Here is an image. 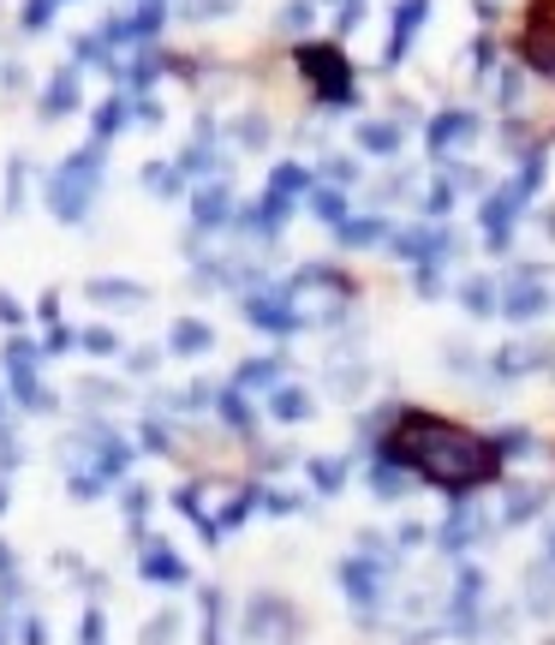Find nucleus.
<instances>
[{
    "mask_svg": "<svg viewBox=\"0 0 555 645\" xmlns=\"http://www.w3.org/2000/svg\"><path fill=\"white\" fill-rule=\"evenodd\" d=\"M383 454L395 466H407L412 478H424V485H443L454 497H466V490L490 485V478L502 473V454L496 442L472 437V430H460L454 419H436V413H395V430H388Z\"/></svg>",
    "mask_w": 555,
    "mask_h": 645,
    "instance_id": "f257e3e1",
    "label": "nucleus"
},
{
    "mask_svg": "<svg viewBox=\"0 0 555 645\" xmlns=\"http://www.w3.org/2000/svg\"><path fill=\"white\" fill-rule=\"evenodd\" d=\"M96 186H102V156H96V144H84L55 168V180H48V210H55L60 222H84V210L96 204Z\"/></svg>",
    "mask_w": 555,
    "mask_h": 645,
    "instance_id": "f03ea898",
    "label": "nucleus"
},
{
    "mask_svg": "<svg viewBox=\"0 0 555 645\" xmlns=\"http://www.w3.org/2000/svg\"><path fill=\"white\" fill-rule=\"evenodd\" d=\"M299 79L317 91V103L323 108H352L359 96H352V67L335 55V48H323V43H311V48H299Z\"/></svg>",
    "mask_w": 555,
    "mask_h": 645,
    "instance_id": "7ed1b4c3",
    "label": "nucleus"
},
{
    "mask_svg": "<svg viewBox=\"0 0 555 645\" xmlns=\"http://www.w3.org/2000/svg\"><path fill=\"white\" fill-rule=\"evenodd\" d=\"M520 198H526V186L514 180V186H502V192L484 204V239H490V246H508V227H514V215H520Z\"/></svg>",
    "mask_w": 555,
    "mask_h": 645,
    "instance_id": "20e7f679",
    "label": "nucleus"
},
{
    "mask_svg": "<svg viewBox=\"0 0 555 645\" xmlns=\"http://www.w3.org/2000/svg\"><path fill=\"white\" fill-rule=\"evenodd\" d=\"M79 60L72 67H60L55 79H48V91H43V120H60V114H72L79 108V96H84V79H79Z\"/></svg>",
    "mask_w": 555,
    "mask_h": 645,
    "instance_id": "39448f33",
    "label": "nucleus"
},
{
    "mask_svg": "<svg viewBox=\"0 0 555 645\" xmlns=\"http://www.w3.org/2000/svg\"><path fill=\"white\" fill-rule=\"evenodd\" d=\"M424 7H431V0H400L395 7V24H388V67L412 48V36H419V24H424Z\"/></svg>",
    "mask_w": 555,
    "mask_h": 645,
    "instance_id": "423d86ee",
    "label": "nucleus"
},
{
    "mask_svg": "<svg viewBox=\"0 0 555 645\" xmlns=\"http://www.w3.org/2000/svg\"><path fill=\"white\" fill-rule=\"evenodd\" d=\"M478 132V120L472 114H443V120H431V156H454V144H466V138Z\"/></svg>",
    "mask_w": 555,
    "mask_h": 645,
    "instance_id": "0eeeda50",
    "label": "nucleus"
},
{
    "mask_svg": "<svg viewBox=\"0 0 555 645\" xmlns=\"http://www.w3.org/2000/svg\"><path fill=\"white\" fill-rule=\"evenodd\" d=\"M352 138H359L364 156H400V126L395 120H364Z\"/></svg>",
    "mask_w": 555,
    "mask_h": 645,
    "instance_id": "6e6552de",
    "label": "nucleus"
},
{
    "mask_svg": "<svg viewBox=\"0 0 555 645\" xmlns=\"http://www.w3.org/2000/svg\"><path fill=\"white\" fill-rule=\"evenodd\" d=\"M192 215L204 227H221L227 215H233V198H227V186H197L192 192Z\"/></svg>",
    "mask_w": 555,
    "mask_h": 645,
    "instance_id": "1a4fd4ad",
    "label": "nucleus"
},
{
    "mask_svg": "<svg viewBox=\"0 0 555 645\" xmlns=\"http://www.w3.org/2000/svg\"><path fill=\"white\" fill-rule=\"evenodd\" d=\"M245 318H251V323H263V329H299V318L281 306V294H257V299H245Z\"/></svg>",
    "mask_w": 555,
    "mask_h": 645,
    "instance_id": "9d476101",
    "label": "nucleus"
},
{
    "mask_svg": "<svg viewBox=\"0 0 555 645\" xmlns=\"http://www.w3.org/2000/svg\"><path fill=\"white\" fill-rule=\"evenodd\" d=\"M376 580H383V574H376L371 562H347V568H340V586H347L359 604H376Z\"/></svg>",
    "mask_w": 555,
    "mask_h": 645,
    "instance_id": "9b49d317",
    "label": "nucleus"
},
{
    "mask_svg": "<svg viewBox=\"0 0 555 645\" xmlns=\"http://www.w3.org/2000/svg\"><path fill=\"white\" fill-rule=\"evenodd\" d=\"M173 353H204L209 347V341H216V335H209V323H197V318H180V323H173Z\"/></svg>",
    "mask_w": 555,
    "mask_h": 645,
    "instance_id": "f8f14e48",
    "label": "nucleus"
},
{
    "mask_svg": "<svg viewBox=\"0 0 555 645\" xmlns=\"http://www.w3.org/2000/svg\"><path fill=\"white\" fill-rule=\"evenodd\" d=\"M460 299H466V311H472V318H490V311H502L496 282H484V275H478V282H466V287H460Z\"/></svg>",
    "mask_w": 555,
    "mask_h": 645,
    "instance_id": "ddd939ff",
    "label": "nucleus"
},
{
    "mask_svg": "<svg viewBox=\"0 0 555 645\" xmlns=\"http://www.w3.org/2000/svg\"><path fill=\"white\" fill-rule=\"evenodd\" d=\"M144 574L149 580H185V568H180V556H173L168 544H149V550H144Z\"/></svg>",
    "mask_w": 555,
    "mask_h": 645,
    "instance_id": "4468645a",
    "label": "nucleus"
},
{
    "mask_svg": "<svg viewBox=\"0 0 555 645\" xmlns=\"http://www.w3.org/2000/svg\"><path fill=\"white\" fill-rule=\"evenodd\" d=\"M544 306H550V299H544V287L520 282V287H514V299H508V306H502V311H508V318H538V311H544Z\"/></svg>",
    "mask_w": 555,
    "mask_h": 645,
    "instance_id": "2eb2a0df",
    "label": "nucleus"
},
{
    "mask_svg": "<svg viewBox=\"0 0 555 645\" xmlns=\"http://www.w3.org/2000/svg\"><path fill=\"white\" fill-rule=\"evenodd\" d=\"M376 497H407V466H395V461H388V454H383V461H376Z\"/></svg>",
    "mask_w": 555,
    "mask_h": 645,
    "instance_id": "dca6fc26",
    "label": "nucleus"
},
{
    "mask_svg": "<svg viewBox=\"0 0 555 645\" xmlns=\"http://www.w3.org/2000/svg\"><path fill=\"white\" fill-rule=\"evenodd\" d=\"M125 108H132V103H125V96H108V103L96 108V138H113V132H120V126L132 120V114H125Z\"/></svg>",
    "mask_w": 555,
    "mask_h": 645,
    "instance_id": "f3484780",
    "label": "nucleus"
},
{
    "mask_svg": "<svg viewBox=\"0 0 555 645\" xmlns=\"http://www.w3.org/2000/svg\"><path fill=\"white\" fill-rule=\"evenodd\" d=\"M311 210L323 215V222H347V192H335V186H323V192H311Z\"/></svg>",
    "mask_w": 555,
    "mask_h": 645,
    "instance_id": "a211bd4d",
    "label": "nucleus"
},
{
    "mask_svg": "<svg viewBox=\"0 0 555 645\" xmlns=\"http://www.w3.org/2000/svg\"><path fill=\"white\" fill-rule=\"evenodd\" d=\"M388 227L383 222H340V246H376Z\"/></svg>",
    "mask_w": 555,
    "mask_h": 645,
    "instance_id": "6ab92c4d",
    "label": "nucleus"
},
{
    "mask_svg": "<svg viewBox=\"0 0 555 645\" xmlns=\"http://www.w3.org/2000/svg\"><path fill=\"white\" fill-rule=\"evenodd\" d=\"M144 186H149V192H161V198H173V192L185 186V174H180V168H156V162H149V168H144Z\"/></svg>",
    "mask_w": 555,
    "mask_h": 645,
    "instance_id": "aec40b11",
    "label": "nucleus"
},
{
    "mask_svg": "<svg viewBox=\"0 0 555 645\" xmlns=\"http://www.w3.org/2000/svg\"><path fill=\"white\" fill-rule=\"evenodd\" d=\"M275 413H281V419H305L311 401L299 395V389H275Z\"/></svg>",
    "mask_w": 555,
    "mask_h": 645,
    "instance_id": "412c9836",
    "label": "nucleus"
},
{
    "mask_svg": "<svg viewBox=\"0 0 555 645\" xmlns=\"http://www.w3.org/2000/svg\"><path fill=\"white\" fill-rule=\"evenodd\" d=\"M311 12H317L311 0H287V7H281V24H287V31H305V24H311Z\"/></svg>",
    "mask_w": 555,
    "mask_h": 645,
    "instance_id": "4be33fe9",
    "label": "nucleus"
},
{
    "mask_svg": "<svg viewBox=\"0 0 555 645\" xmlns=\"http://www.w3.org/2000/svg\"><path fill=\"white\" fill-rule=\"evenodd\" d=\"M156 72H161V55H156V48H144V55H137V67H132V84H149Z\"/></svg>",
    "mask_w": 555,
    "mask_h": 645,
    "instance_id": "5701e85b",
    "label": "nucleus"
},
{
    "mask_svg": "<svg viewBox=\"0 0 555 645\" xmlns=\"http://www.w3.org/2000/svg\"><path fill=\"white\" fill-rule=\"evenodd\" d=\"M311 478H317L323 490H335L340 478H347V466H340V461H317V466H311Z\"/></svg>",
    "mask_w": 555,
    "mask_h": 645,
    "instance_id": "b1692460",
    "label": "nucleus"
},
{
    "mask_svg": "<svg viewBox=\"0 0 555 645\" xmlns=\"http://www.w3.org/2000/svg\"><path fill=\"white\" fill-rule=\"evenodd\" d=\"M359 19H364V0H340V12H335L340 31H359Z\"/></svg>",
    "mask_w": 555,
    "mask_h": 645,
    "instance_id": "393cba45",
    "label": "nucleus"
},
{
    "mask_svg": "<svg viewBox=\"0 0 555 645\" xmlns=\"http://www.w3.org/2000/svg\"><path fill=\"white\" fill-rule=\"evenodd\" d=\"M221 7H233V0H185V19H216Z\"/></svg>",
    "mask_w": 555,
    "mask_h": 645,
    "instance_id": "a878e982",
    "label": "nucleus"
},
{
    "mask_svg": "<svg viewBox=\"0 0 555 645\" xmlns=\"http://www.w3.org/2000/svg\"><path fill=\"white\" fill-rule=\"evenodd\" d=\"M275 377V359H263V365H245V371H239V383H269Z\"/></svg>",
    "mask_w": 555,
    "mask_h": 645,
    "instance_id": "bb28decb",
    "label": "nucleus"
},
{
    "mask_svg": "<svg viewBox=\"0 0 555 645\" xmlns=\"http://www.w3.org/2000/svg\"><path fill=\"white\" fill-rule=\"evenodd\" d=\"M84 347H91V353H113V347H120V341H113L108 329H91V335H84Z\"/></svg>",
    "mask_w": 555,
    "mask_h": 645,
    "instance_id": "cd10ccee",
    "label": "nucleus"
},
{
    "mask_svg": "<svg viewBox=\"0 0 555 645\" xmlns=\"http://www.w3.org/2000/svg\"><path fill=\"white\" fill-rule=\"evenodd\" d=\"M448 204H454V192H448V186H436V192H431V204H424V210H431V215H448Z\"/></svg>",
    "mask_w": 555,
    "mask_h": 645,
    "instance_id": "c85d7f7f",
    "label": "nucleus"
},
{
    "mask_svg": "<svg viewBox=\"0 0 555 645\" xmlns=\"http://www.w3.org/2000/svg\"><path fill=\"white\" fill-rule=\"evenodd\" d=\"M352 174H359V168H352V162H329V180H335V186H347Z\"/></svg>",
    "mask_w": 555,
    "mask_h": 645,
    "instance_id": "c756f323",
    "label": "nucleus"
},
{
    "mask_svg": "<svg viewBox=\"0 0 555 645\" xmlns=\"http://www.w3.org/2000/svg\"><path fill=\"white\" fill-rule=\"evenodd\" d=\"M0 568H7V550H0Z\"/></svg>",
    "mask_w": 555,
    "mask_h": 645,
    "instance_id": "7c9ffc66",
    "label": "nucleus"
}]
</instances>
